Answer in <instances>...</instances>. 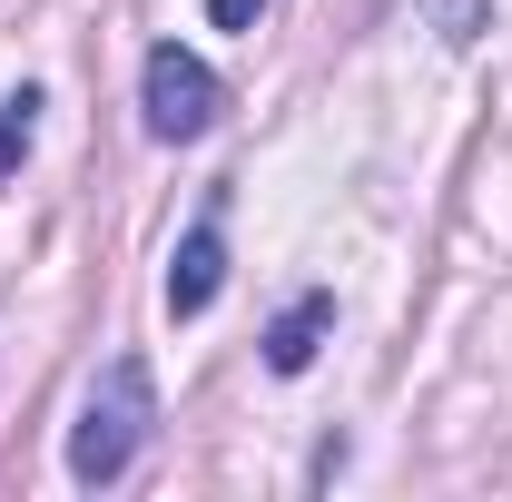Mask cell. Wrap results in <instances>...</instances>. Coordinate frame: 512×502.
<instances>
[{
    "label": "cell",
    "instance_id": "obj_7",
    "mask_svg": "<svg viewBox=\"0 0 512 502\" xmlns=\"http://www.w3.org/2000/svg\"><path fill=\"white\" fill-rule=\"evenodd\" d=\"M256 10H266V0H207V20H217V30H256Z\"/></svg>",
    "mask_w": 512,
    "mask_h": 502
},
{
    "label": "cell",
    "instance_id": "obj_5",
    "mask_svg": "<svg viewBox=\"0 0 512 502\" xmlns=\"http://www.w3.org/2000/svg\"><path fill=\"white\" fill-rule=\"evenodd\" d=\"M30 138H40V89H10L0 99V178L30 158Z\"/></svg>",
    "mask_w": 512,
    "mask_h": 502
},
{
    "label": "cell",
    "instance_id": "obj_3",
    "mask_svg": "<svg viewBox=\"0 0 512 502\" xmlns=\"http://www.w3.org/2000/svg\"><path fill=\"white\" fill-rule=\"evenodd\" d=\"M217 286H227V237H217V217H197L178 237V266H168V315H207Z\"/></svg>",
    "mask_w": 512,
    "mask_h": 502
},
{
    "label": "cell",
    "instance_id": "obj_4",
    "mask_svg": "<svg viewBox=\"0 0 512 502\" xmlns=\"http://www.w3.org/2000/svg\"><path fill=\"white\" fill-rule=\"evenodd\" d=\"M325 325H335V296H296V306L266 325V365H276V375H306L316 345H325Z\"/></svg>",
    "mask_w": 512,
    "mask_h": 502
},
{
    "label": "cell",
    "instance_id": "obj_1",
    "mask_svg": "<svg viewBox=\"0 0 512 502\" xmlns=\"http://www.w3.org/2000/svg\"><path fill=\"white\" fill-rule=\"evenodd\" d=\"M158 424V384L138 355H119L109 375L89 384V404H79V424H69V473L79 483H119L128 463H138V443Z\"/></svg>",
    "mask_w": 512,
    "mask_h": 502
},
{
    "label": "cell",
    "instance_id": "obj_6",
    "mask_svg": "<svg viewBox=\"0 0 512 502\" xmlns=\"http://www.w3.org/2000/svg\"><path fill=\"white\" fill-rule=\"evenodd\" d=\"M424 10H434V30H444L453 50H463V40H483V10L493 0H424Z\"/></svg>",
    "mask_w": 512,
    "mask_h": 502
},
{
    "label": "cell",
    "instance_id": "obj_2",
    "mask_svg": "<svg viewBox=\"0 0 512 502\" xmlns=\"http://www.w3.org/2000/svg\"><path fill=\"white\" fill-rule=\"evenodd\" d=\"M138 99H148V138H207L217 128V109H227V89H217V69L197 60V50H178V40H158L148 50V69H138Z\"/></svg>",
    "mask_w": 512,
    "mask_h": 502
}]
</instances>
